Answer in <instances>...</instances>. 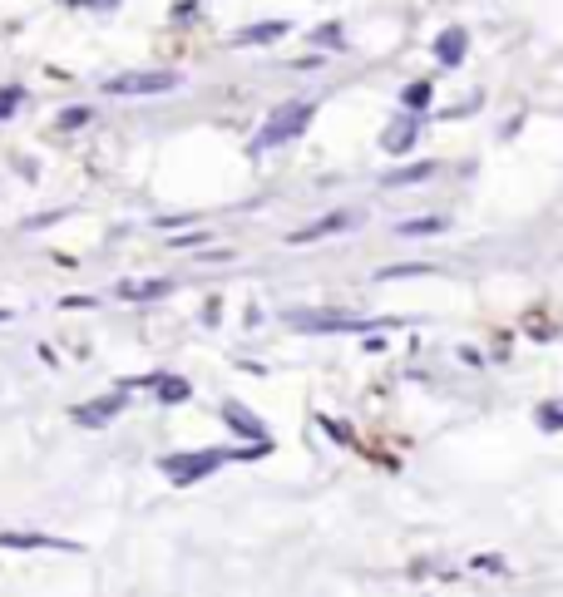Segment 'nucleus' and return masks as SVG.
Returning a JSON list of instances; mask_svg holds the SVG:
<instances>
[{
    "instance_id": "f257e3e1",
    "label": "nucleus",
    "mask_w": 563,
    "mask_h": 597,
    "mask_svg": "<svg viewBox=\"0 0 563 597\" xmlns=\"http://www.w3.org/2000/svg\"><path fill=\"white\" fill-rule=\"evenodd\" d=\"M272 445H253V449H193V455H163L159 459V469L173 479L179 489H188V484H203L208 474H217V469L227 464V459H253V455H267Z\"/></svg>"
},
{
    "instance_id": "f03ea898",
    "label": "nucleus",
    "mask_w": 563,
    "mask_h": 597,
    "mask_svg": "<svg viewBox=\"0 0 563 597\" xmlns=\"http://www.w3.org/2000/svg\"><path fill=\"white\" fill-rule=\"evenodd\" d=\"M311 114H317V104H311V99H291V104H282V109H272V114H267V124H263V133H257V149L291 143L311 124Z\"/></svg>"
},
{
    "instance_id": "7ed1b4c3",
    "label": "nucleus",
    "mask_w": 563,
    "mask_h": 597,
    "mask_svg": "<svg viewBox=\"0 0 563 597\" xmlns=\"http://www.w3.org/2000/svg\"><path fill=\"white\" fill-rule=\"evenodd\" d=\"M179 85H183L179 69H124V75L104 79V94H124V99H134V94H169Z\"/></svg>"
},
{
    "instance_id": "20e7f679",
    "label": "nucleus",
    "mask_w": 563,
    "mask_h": 597,
    "mask_svg": "<svg viewBox=\"0 0 563 597\" xmlns=\"http://www.w3.org/2000/svg\"><path fill=\"white\" fill-rule=\"evenodd\" d=\"M287 326L297 331H371L391 321H356V317H331V311H287Z\"/></svg>"
},
{
    "instance_id": "39448f33",
    "label": "nucleus",
    "mask_w": 563,
    "mask_h": 597,
    "mask_svg": "<svg viewBox=\"0 0 563 597\" xmlns=\"http://www.w3.org/2000/svg\"><path fill=\"white\" fill-rule=\"evenodd\" d=\"M217 415H223V425H227V429H237V435H243V439H253V445H272L267 425L257 420L253 410H243L237 400H223V410H217Z\"/></svg>"
},
{
    "instance_id": "423d86ee",
    "label": "nucleus",
    "mask_w": 563,
    "mask_h": 597,
    "mask_svg": "<svg viewBox=\"0 0 563 597\" xmlns=\"http://www.w3.org/2000/svg\"><path fill=\"white\" fill-rule=\"evenodd\" d=\"M346 227H356V213H327V217H317L311 227H297L287 243L291 247H307V243H321V237H331V233H346Z\"/></svg>"
},
{
    "instance_id": "0eeeda50",
    "label": "nucleus",
    "mask_w": 563,
    "mask_h": 597,
    "mask_svg": "<svg viewBox=\"0 0 563 597\" xmlns=\"http://www.w3.org/2000/svg\"><path fill=\"white\" fill-rule=\"evenodd\" d=\"M119 410H124V390L99 395V400H89V405H79V410H75V425H85V429H94V425H109Z\"/></svg>"
},
{
    "instance_id": "6e6552de",
    "label": "nucleus",
    "mask_w": 563,
    "mask_h": 597,
    "mask_svg": "<svg viewBox=\"0 0 563 597\" xmlns=\"http://www.w3.org/2000/svg\"><path fill=\"white\" fill-rule=\"evenodd\" d=\"M0 548H50V553H75L69 538H50V533H0Z\"/></svg>"
},
{
    "instance_id": "1a4fd4ad",
    "label": "nucleus",
    "mask_w": 563,
    "mask_h": 597,
    "mask_svg": "<svg viewBox=\"0 0 563 597\" xmlns=\"http://www.w3.org/2000/svg\"><path fill=\"white\" fill-rule=\"evenodd\" d=\"M465 45H469V35H465L460 25H450L440 40H435V60H440V65H460V60H465Z\"/></svg>"
},
{
    "instance_id": "9d476101",
    "label": "nucleus",
    "mask_w": 563,
    "mask_h": 597,
    "mask_svg": "<svg viewBox=\"0 0 563 597\" xmlns=\"http://www.w3.org/2000/svg\"><path fill=\"white\" fill-rule=\"evenodd\" d=\"M415 133H420V129H415V119H395L391 129L381 133V149H385V153H405V149L415 143Z\"/></svg>"
},
{
    "instance_id": "9b49d317",
    "label": "nucleus",
    "mask_w": 563,
    "mask_h": 597,
    "mask_svg": "<svg viewBox=\"0 0 563 597\" xmlns=\"http://www.w3.org/2000/svg\"><path fill=\"white\" fill-rule=\"evenodd\" d=\"M282 35H287V20H263V25L243 30L237 45H272V40H282Z\"/></svg>"
},
{
    "instance_id": "f8f14e48",
    "label": "nucleus",
    "mask_w": 563,
    "mask_h": 597,
    "mask_svg": "<svg viewBox=\"0 0 563 597\" xmlns=\"http://www.w3.org/2000/svg\"><path fill=\"white\" fill-rule=\"evenodd\" d=\"M169 291H173V281H129V287H119V297L124 301H159Z\"/></svg>"
},
{
    "instance_id": "ddd939ff",
    "label": "nucleus",
    "mask_w": 563,
    "mask_h": 597,
    "mask_svg": "<svg viewBox=\"0 0 563 597\" xmlns=\"http://www.w3.org/2000/svg\"><path fill=\"white\" fill-rule=\"evenodd\" d=\"M153 390H159V405H183L188 395H193V385H188L183 375H159V385H153Z\"/></svg>"
},
{
    "instance_id": "4468645a",
    "label": "nucleus",
    "mask_w": 563,
    "mask_h": 597,
    "mask_svg": "<svg viewBox=\"0 0 563 597\" xmlns=\"http://www.w3.org/2000/svg\"><path fill=\"white\" fill-rule=\"evenodd\" d=\"M430 173H435V163H411V169H401V173H385V188H401V183H425Z\"/></svg>"
},
{
    "instance_id": "2eb2a0df",
    "label": "nucleus",
    "mask_w": 563,
    "mask_h": 597,
    "mask_svg": "<svg viewBox=\"0 0 563 597\" xmlns=\"http://www.w3.org/2000/svg\"><path fill=\"white\" fill-rule=\"evenodd\" d=\"M430 262H405V267H385L381 271V281H395V277H430Z\"/></svg>"
},
{
    "instance_id": "dca6fc26",
    "label": "nucleus",
    "mask_w": 563,
    "mask_h": 597,
    "mask_svg": "<svg viewBox=\"0 0 563 597\" xmlns=\"http://www.w3.org/2000/svg\"><path fill=\"white\" fill-rule=\"evenodd\" d=\"M440 227H445V217H415V223H401V233L420 237V233H440Z\"/></svg>"
},
{
    "instance_id": "f3484780",
    "label": "nucleus",
    "mask_w": 563,
    "mask_h": 597,
    "mask_svg": "<svg viewBox=\"0 0 563 597\" xmlns=\"http://www.w3.org/2000/svg\"><path fill=\"white\" fill-rule=\"evenodd\" d=\"M401 104H405L411 114H415V109H425V104H430V85H411V89L401 94Z\"/></svg>"
},
{
    "instance_id": "a211bd4d",
    "label": "nucleus",
    "mask_w": 563,
    "mask_h": 597,
    "mask_svg": "<svg viewBox=\"0 0 563 597\" xmlns=\"http://www.w3.org/2000/svg\"><path fill=\"white\" fill-rule=\"evenodd\" d=\"M20 99H25V89H15V85H10V89H0V119H10V114L20 109Z\"/></svg>"
},
{
    "instance_id": "6ab92c4d",
    "label": "nucleus",
    "mask_w": 563,
    "mask_h": 597,
    "mask_svg": "<svg viewBox=\"0 0 563 597\" xmlns=\"http://www.w3.org/2000/svg\"><path fill=\"white\" fill-rule=\"evenodd\" d=\"M79 124H89V109H65L60 114V129H79Z\"/></svg>"
},
{
    "instance_id": "aec40b11",
    "label": "nucleus",
    "mask_w": 563,
    "mask_h": 597,
    "mask_svg": "<svg viewBox=\"0 0 563 597\" xmlns=\"http://www.w3.org/2000/svg\"><path fill=\"white\" fill-rule=\"evenodd\" d=\"M539 425H544V429H558V425H563V405H554V410H539Z\"/></svg>"
},
{
    "instance_id": "412c9836",
    "label": "nucleus",
    "mask_w": 563,
    "mask_h": 597,
    "mask_svg": "<svg viewBox=\"0 0 563 597\" xmlns=\"http://www.w3.org/2000/svg\"><path fill=\"white\" fill-rule=\"evenodd\" d=\"M10 317H15V311H10V307H0V321H10Z\"/></svg>"
}]
</instances>
